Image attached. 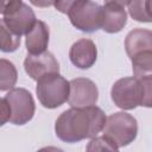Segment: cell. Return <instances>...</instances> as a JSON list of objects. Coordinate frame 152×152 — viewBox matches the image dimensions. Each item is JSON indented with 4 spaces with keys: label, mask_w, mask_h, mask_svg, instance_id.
I'll return each instance as SVG.
<instances>
[{
    "label": "cell",
    "mask_w": 152,
    "mask_h": 152,
    "mask_svg": "<svg viewBox=\"0 0 152 152\" xmlns=\"http://www.w3.org/2000/svg\"><path fill=\"white\" fill-rule=\"evenodd\" d=\"M80 0H55L53 5L56 7L57 11H59L61 13H66L70 11V8L76 4Z\"/></svg>",
    "instance_id": "ffe728a7"
},
{
    "label": "cell",
    "mask_w": 152,
    "mask_h": 152,
    "mask_svg": "<svg viewBox=\"0 0 152 152\" xmlns=\"http://www.w3.org/2000/svg\"><path fill=\"white\" fill-rule=\"evenodd\" d=\"M26 49L28 53L37 55L46 51L49 44V27L44 21H36L26 33Z\"/></svg>",
    "instance_id": "4fadbf2b"
},
{
    "label": "cell",
    "mask_w": 152,
    "mask_h": 152,
    "mask_svg": "<svg viewBox=\"0 0 152 152\" xmlns=\"http://www.w3.org/2000/svg\"><path fill=\"white\" fill-rule=\"evenodd\" d=\"M20 45V36L12 32L4 19H0V50L2 52H13Z\"/></svg>",
    "instance_id": "2e32d148"
},
{
    "label": "cell",
    "mask_w": 152,
    "mask_h": 152,
    "mask_svg": "<svg viewBox=\"0 0 152 152\" xmlns=\"http://www.w3.org/2000/svg\"><path fill=\"white\" fill-rule=\"evenodd\" d=\"M21 0H0V14H12L21 6Z\"/></svg>",
    "instance_id": "d6986e66"
},
{
    "label": "cell",
    "mask_w": 152,
    "mask_h": 152,
    "mask_svg": "<svg viewBox=\"0 0 152 152\" xmlns=\"http://www.w3.org/2000/svg\"><path fill=\"white\" fill-rule=\"evenodd\" d=\"M106 115L99 107H71L56 120V135L65 142H77L96 137L106 124Z\"/></svg>",
    "instance_id": "6da1fadb"
},
{
    "label": "cell",
    "mask_w": 152,
    "mask_h": 152,
    "mask_svg": "<svg viewBox=\"0 0 152 152\" xmlns=\"http://www.w3.org/2000/svg\"><path fill=\"white\" fill-rule=\"evenodd\" d=\"M71 24L83 32H95L101 28L102 6L90 0H80L68 12Z\"/></svg>",
    "instance_id": "5b68a950"
},
{
    "label": "cell",
    "mask_w": 152,
    "mask_h": 152,
    "mask_svg": "<svg viewBox=\"0 0 152 152\" xmlns=\"http://www.w3.org/2000/svg\"><path fill=\"white\" fill-rule=\"evenodd\" d=\"M103 135L108 138L118 148L131 144L138 133V124L135 118L128 113L118 112L106 118V124L102 128Z\"/></svg>",
    "instance_id": "277c9868"
},
{
    "label": "cell",
    "mask_w": 152,
    "mask_h": 152,
    "mask_svg": "<svg viewBox=\"0 0 152 152\" xmlns=\"http://www.w3.org/2000/svg\"><path fill=\"white\" fill-rule=\"evenodd\" d=\"M30 2H31L32 5H34V6H37V7L44 8V7H50V6H52L53 2H55V0H30Z\"/></svg>",
    "instance_id": "7402d4cb"
},
{
    "label": "cell",
    "mask_w": 152,
    "mask_h": 152,
    "mask_svg": "<svg viewBox=\"0 0 152 152\" xmlns=\"http://www.w3.org/2000/svg\"><path fill=\"white\" fill-rule=\"evenodd\" d=\"M128 12L129 15L137 21H141V23L151 21L150 0H131L128 4Z\"/></svg>",
    "instance_id": "e0dca14e"
},
{
    "label": "cell",
    "mask_w": 152,
    "mask_h": 152,
    "mask_svg": "<svg viewBox=\"0 0 152 152\" xmlns=\"http://www.w3.org/2000/svg\"><path fill=\"white\" fill-rule=\"evenodd\" d=\"M24 68L27 75L36 81L46 74L59 71V64L57 59L52 53L48 51L37 55H27L24 61Z\"/></svg>",
    "instance_id": "ba28073f"
},
{
    "label": "cell",
    "mask_w": 152,
    "mask_h": 152,
    "mask_svg": "<svg viewBox=\"0 0 152 152\" xmlns=\"http://www.w3.org/2000/svg\"><path fill=\"white\" fill-rule=\"evenodd\" d=\"M126 52L129 58L144 52L152 51V33L150 30L135 28L131 31L125 40Z\"/></svg>",
    "instance_id": "7c38bea8"
},
{
    "label": "cell",
    "mask_w": 152,
    "mask_h": 152,
    "mask_svg": "<svg viewBox=\"0 0 152 152\" xmlns=\"http://www.w3.org/2000/svg\"><path fill=\"white\" fill-rule=\"evenodd\" d=\"M71 63L80 69H89L94 65L97 57V49L93 40L82 38L74 43L69 51Z\"/></svg>",
    "instance_id": "9c48e42d"
},
{
    "label": "cell",
    "mask_w": 152,
    "mask_h": 152,
    "mask_svg": "<svg viewBox=\"0 0 152 152\" xmlns=\"http://www.w3.org/2000/svg\"><path fill=\"white\" fill-rule=\"evenodd\" d=\"M104 150H108V151H116L119 150L116 145H114L108 138H106L104 135L103 137H97L89 142V145L87 146V151H104Z\"/></svg>",
    "instance_id": "ac0fdd59"
},
{
    "label": "cell",
    "mask_w": 152,
    "mask_h": 152,
    "mask_svg": "<svg viewBox=\"0 0 152 152\" xmlns=\"http://www.w3.org/2000/svg\"><path fill=\"white\" fill-rule=\"evenodd\" d=\"M10 107V121L14 125L27 124L34 114V101L31 93L24 88H12L5 96Z\"/></svg>",
    "instance_id": "8992f818"
},
{
    "label": "cell",
    "mask_w": 152,
    "mask_h": 152,
    "mask_svg": "<svg viewBox=\"0 0 152 152\" xmlns=\"http://www.w3.org/2000/svg\"><path fill=\"white\" fill-rule=\"evenodd\" d=\"M10 107L6 99H0V126H4L10 120Z\"/></svg>",
    "instance_id": "44dd1931"
},
{
    "label": "cell",
    "mask_w": 152,
    "mask_h": 152,
    "mask_svg": "<svg viewBox=\"0 0 152 152\" xmlns=\"http://www.w3.org/2000/svg\"><path fill=\"white\" fill-rule=\"evenodd\" d=\"M36 93L45 108H57L69 97V82L58 72L46 74L37 80Z\"/></svg>",
    "instance_id": "3957f363"
},
{
    "label": "cell",
    "mask_w": 152,
    "mask_h": 152,
    "mask_svg": "<svg viewBox=\"0 0 152 152\" xmlns=\"http://www.w3.org/2000/svg\"><path fill=\"white\" fill-rule=\"evenodd\" d=\"M4 21L12 32H14L18 36H21V34H26L32 28V26L37 20L32 8L23 2L21 6L15 12L5 15Z\"/></svg>",
    "instance_id": "30bf717a"
},
{
    "label": "cell",
    "mask_w": 152,
    "mask_h": 152,
    "mask_svg": "<svg viewBox=\"0 0 152 152\" xmlns=\"http://www.w3.org/2000/svg\"><path fill=\"white\" fill-rule=\"evenodd\" d=\"M127 23V13L122 6L114 2H106L102 7L101 28L108 33H116Z\"/></svg>",
    "instance_id": "8fae6325"
},
{
    "label": "cell",
    "mask_w": 152,
    "mask_h": 152,
    "mask_svg": "<svg viewBox=\"0 0 152 152\" xmlns=\"http://www.w3.org/2000/svg\"><path fill=\"white\" fill-rule=\"evenodd\" d=\"M129 1L131 0H107V2H114V4H118V5L122 6V7H125L126 5H128Z\"/></svg>",
    "instance_id": "603a6c76"
},
{
    "label": "cell",
    "mask_w": 152,
    "mask_h": 152,
    "mask_svg": "<svg viewBox=\"0 0 152 152\" xmlns=\"http://www.w3.org/2000/svg\"><path fill=\"white\" fill-rule=\"evenodd\" d=\"M151 84L152 77L120 78L112 87V100L121 109H134L138 106L151 107Z\"/></svg>",
    "instance_id": "7a4b0ae2"
},
{
    "label": "cell",
    "mask_w": 152,
    "mask_h": 152,
    "mask_svg": "<svg viewBox=\"0 0 152 152\" xmlns=\"http://www.w3.org/2000/svg\"><path fill=\"white\" fill-rule=\"evenodd\" d=\"M18 78V72L14 64L7 59L0 58V90L12 89Z\"/></svg>",
    "instance_id": "9a60e30c"
},
{
    "label": "cell",
    "mask_w": 152,
    "mask_h": 152,
    "mask_svg": "<svg viewBox=\"0 0 152 152\" xmlns=\"http://www.w3.org/2000/svg\"><path fill=\"white\" fill-rule=\"evenodd\" d=\"M99 99V90L96 84L84 77L74 78L69 82L68 102L71 107H88L94 106Z\"/></svg>",
    "instance_id": "52a82bcc"
},
{
    "label": "cell",
    "mask_w": 152,
    "mask_h": 152,
    "mask_svg": "<svg viewBox=\"0 0 152 152\" xmlns=\"http://www.w3.org/2000/svg\"><path fill=\"white\" fill-rule=\"evenodd\" d=\"M131 61L135 78L152 77V51H144L131 58Z\"/></svg>",
    "instance_id": "5bb4252c"
}]
</instances>
